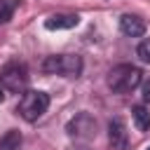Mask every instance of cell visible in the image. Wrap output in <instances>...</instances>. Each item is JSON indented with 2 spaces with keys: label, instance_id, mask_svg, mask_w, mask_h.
Wrapping results in <instances>:
<instances>
[{
  "label": "cell",
  "instance_id": "7a4b0ae2",
  "mask_svg": "<svg viewBox=\"0 0 150 150\" xmlns=\"http://www.w3.org/2000/svg\"><path fill=\"white\" fill-rule=\"evenodd\" d=\"M141 70L131 63H120L115 66L110 73H108V87L115 91V94H127V91H134L138 84H141Z\"/></svg>",
  "mask_w": 150,
  "mask_h": 150
},
{
  "label": "cell",
  "instance_id": "277c9868",
  "mask_svg": "<svg viewBox=\"0 0 150 150\" xmlns=\"http://www.w3.org/2000/svg\"><path fill=\"white\" fill-rule=\"evenodd\" d=\"M42 70L49 75L77 77L82 73V56L80 54H54L42 61Z\"/></svg>",
  "mask_w": 150,
  "mask_h": 150
},
{
  "label": "cell",
  "instance_id": "7c38bea8",
  "mask_svg": "<svg viewBox=\"0 0 150 150\" xmlns=\"http://www.w3.org/2000/svg\"><path fill=\"white\" fill-rule=\"evenodd\" d=\"M138 56L143 63H150V38H145L141 45H138Z\"/></svg>",
  "mask_w": 150,
  "mask_h": 150
},
{
  "label": "cell",
  "instance_id": "9a60e30c",
  "mask_svg": "<svg viewBox=\"0 0 150 150\" xmlns=\"http://www.w3.org/2000/svg\"><path fill=\"white\" fill-rule=\"evenodd\" d=\"M73 150H91V148H84V145H82V148H73Z\"/></svg>",
  "mask_w": 150,
  "mask_h": 150
},
{
  "label": "cell",
  "instance_id": "4fadbf2b",
  "mask_svg": "<svg viewBox=\"0 0 150 150\" xmlns=\"http://www.w3.org/2000/svg\"><path fill=\"white\" fill-rule=\"evenodd\" d=\"M143 98H145V101H150V80H145V82H143Z\"/></svg>",
  "mask_w": 150,
  "mask_h": 150
},
{
  "label": "cell",
  "instance_id": "3957f363",
  "mask_svg": "<svg viewBox=\"0 0 150 150\" xmlns=\"http://www.w3.org/2000/svg\"><path fill=\"white\" fill-rule=\"evenodd\" d=\"M28 68L21 61H7L0 68V87L9 94H23L28 87Z\"/></svg>",
  "mask_w": 150,
  "mask_h": 150
},
{
  "label": "cell",
  "instance_id": "6da1fadb",
  "mask_svg": "<svg viewBox=\"0 0 150 150\" xmlns=\"http://www.w3.org/2000/svg\"><path fill=\"white\" fill-rule=\"evenodd\" d=\"M49 108V94L40 91V89H28L21 94V101L16 105V112L26 120V122H35L40 120Z\"/></svg>",
  "mask_w": 150,
  "mask_h": 150
},
{
  "label": "cell",
  "instance_id": "9c48e42d",
  "mask_svg": "<svg viewBox=\"0 0 150 150\" xmlns=\"http://www.w3.org/2000/svg\"><path fill=\"white\" fill-rule=\"evenodd\" d=\"M0 150H21V134L16 129H9L0 138Z\"/></svg>",
  "mask_w": 150,
  "mask_h": 150
},
{
  "label": "cell",
  "instance_id": "52a82bcc",
  "mask_svg": "<svg viewBox=\"0 0 150 150\" xmlns=\"http://www.w3.org/2000/svg\"><path fill=\"white\" fill-rule=\"evenodd\" d=\"M120 30H122L124 35H129V38H138V35L145 33V21H143L141 16H136V14H122V19H120Z\"/></svg>",
  "mask_w": 150,
  "mask_h": 150
},
{
  "label": "cell",
  "instance_id": "8992f818",
  "mask_svg": "<svg viewBox=\"0 0 150 150\" xmlns=\"http://www.w3.org/2000/svg\"><path fill=\"white\" fill-rule=\"evenodd\" d=\"M108 141L115 150H124L129 143V134H127V124L122 117H112L108 124Z\"/></svg>",
  "mask_w": 150,
  "mask_h": 150
},
{
  "label": "cell",
  "instance_id": "5bb4252c",
  "mask_svg": "<svg viewBox=\"0 0 150 150\" xmlns=\"http://www.w3.org/2000/svg\"><path fill=\"white\" fill-rule=\"evenodd\" d=\"M2 98H5V89L0 87V103H2Z\"/></svg>",
  "mask_w": 150,
  "mask_h": 150
},
{
  "label": "cell",
  "instance_id": "8fae6325",
  "mask_svg": "<svg viewBox=\"0 0 150 150\" xmlns=\"http://www.w3.org/2000/svg\"><path fill=\"white\" fill-rule=\"evenodd\" d=\"M14 9H16V0H0V26L12 19Z\"/></svg>",
  "mask_w": 150,
  "mask_h": 150
},
{
  "label": "cell",
  "instance_id": "2e32d148",
  "mask_svg": "<svg viewBox=\"0 0 150 150\" xmlns=\"http://www.w3.org/2000/svg\"><path fill=\"white\" fill-rule=\"evenodd\" d=\"M148 150H150V148H148Z\"/></svg>",
  "mask_w": 150,
  "mask_h": 150
},
{
  "label": "cell",
  "instance_id": "ba28073f",
  "mask_svg": "<svg viewBox=\"0 0 150 150\" xmlns=\"http://www.w3.org/2000/svg\"><path fill=\"white\" fill-rule=\"evenodd\" d=\"M77 23H80L77 14H52L49 19H45L47 30H66V28H75Z\"/></svg>",
  "mask_w": 150,
  "mask_h": 150
},
{
  "label": "cell",
  "instance_id": "30bf717a",
  "mask_svg": "<svg viewBox=\"0 0 150 150\" xmlns=\"http://www.w3.org/2000/svg\"><path fill=\"white\" fill-rule=\"evenodd\" d=\"M131 117H134V122H136L138 131H148V129H150V112H148V108L136 105V108L131 110Z\"/></svg>",
  "mask_w": 150,
  "mask_h": 150
},
{
  "label": "cell",
  "instance_id": "5b68a950",
  "mask_svg": "<svg viewBox=\"0 0 150 150\" xmlns=\"http://www.w3.org/2000/svg\"><path fill=\"white\" fill-rule=\"evenodd\" d=\"M96 129H98V124L89 112H77L66 124V134L70 138H75V141H91L96 136Z\"/></svg>",
  "mask_w": 150,
  "mask_h": 150
}]
</instances>
